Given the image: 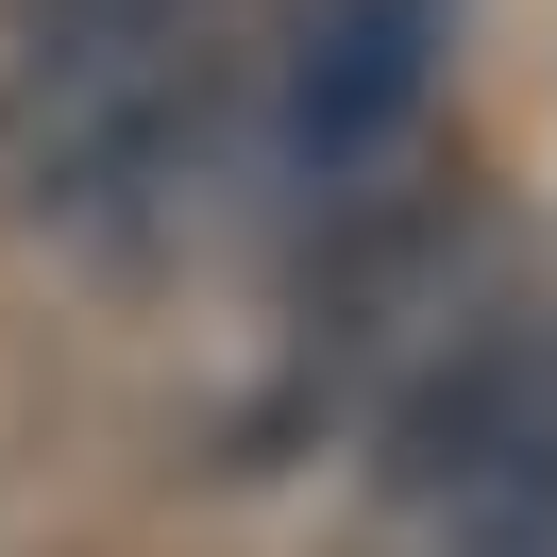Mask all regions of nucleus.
<instances>
[{"mask_svg":"<svg viewBox=\"0 0 557 557\" xmlns=\"http://www.w3.org/2000/svg\"><path fill=\"white\" fill-rule=\"evenodd\" d=\"M440 51H456V0H321L287 35V152L305 170H372L440 102Z\"/></svg>","mask_w":557,"mask_h":557,"instance_id":"obj_1","label":"nucleus"},{"mask_svg":"<svg viewBox=\"0 0 557 557\" xmlns=\"http://www.w3.org/2000/svg\"><path fill=\"white\" fill-rule=\"evenodd\" d=\"M35 17H136V0H35Z\"/></svg>","mask_w":557,"mask_h":557,"instance_id":"obj_2","label":"nucleus"}]
</instances>
